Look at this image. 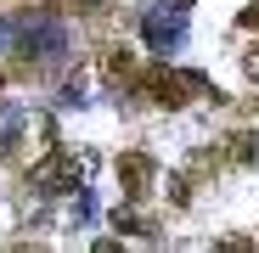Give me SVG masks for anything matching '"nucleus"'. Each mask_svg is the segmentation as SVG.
<instances>
[{
  "label": "nucleus",
  "instance_id": "nucleus-1",
  "mask_svg": "<svg viewBox=\"0 0 259 253\" xmlns=\"http://www.w3.org/2000/svg\"><path fill=\"white\" fill-rule=\"evenodd\" d=\"M141 90H147L158 107H181L186 96L203 90V79H192V73H181V68H147V73H141Z\"/></svg>",
  "mask_w": 259,
  "mask_h": 253
},
{
  "label": "nucleus",
  "instance_id": "nucleus-2",
  "mask_svg": "<svg viewBox=\"0 0 259 253\" xmlns=\"http://www.w3.org/2000/svg\"><path fill=\"white\" fill-rule=\"evenodd\" d=\"M91 152H57L46 169H39V180H46V186H57V191H68V186H79L84 175H91Z\"/></svg>",
  "mask_w": 259,
  "mask_h": 253
},
{
  "label": "nucleus",
  "instance_id": "nucleus-3",
  "mask_svg": "<svg viewBox=\"0 0 259 253\" xmlns=\"http://www.w3.org/2000/svg\"><path fill=\"white\" fill-rule=\"evenodd\" d=\"M152 180H158V163H152L147 152H124V158H118V186H124L130 197H147Z\"/></svg>",
  "mask_w": 259,
  "mask_h": 253
},
{
  "label": "nucleus",
  "instance_id": "nucleus-4",
  "mask_svg": "<svg viewBox=\"0 0 259 253\" xmlns=\"http://www.w3.org/2000/svg\"><path fill=\"white\" fill-rule=\"evenodd\" d=\"M141 62H136V51H130V45H107L102 51V79L113 84V90H118V84H141Z\"/></svg>",
  "mask_w": 259,
  "mask_h": 253
},
{
  "label": "nucleus",
  "instance_id": "nucleus-5",
  "mask_svg": "<svg viewBox=\"0 0 259 253\" xmlns=\"http://www.w3.org/2000/svg\"><path fill=\"white\" fill-rule=\"evenodd\" d=\"M253 152H259V135H253V130H237V135H226L220 146H208V158H214V163H237V169H242V163H253Z\"/></svg>",
  "mask_w": 259,
  "mask_h": 253
},
{
  "label": "nucleus",
  "instance_id": "nucleus-6",
  "mask_svg": "<svg viewBox=\"0 0 259 253\" xmlns=\"http://www.w3.org/2000/svg\"><path fill=\"white\" fill-rule=\"evenodd\" d=\"M113 231H124V236L130 231H147V220L136 214V208H113Z\"/></svg>",
  "mask_w": 259,
  "mask_h": 253
},
{
  "label": "nucleus",
  "instance_id": "nucleus-7",
  "mask_svg": "<svg viewBox=\"0 0 259 253\" xmlns=\"http://www.w3.org/2000/svg\"><path fill=\"white\" fill-rule=\"evenodd\" d=\"M186 197H192V175H169V203L186 208Z\"/></svg>",
  "mask_w": 259,
  "mask_h": 253
},
{
  "label": "nucleus",
  "instance_id": "nucleus-8",
  "mask_svg": "<svg viewBox=\"0 0 259 253\" xmlns=\"http://www.w3.org/2000/svg\"><path fill=\"white\" fill-rule=\"evenodd\" d=\"M208 253H253V242H248V236H237V231H231V236H220V242H214V247H208Z\"/></svg>",
  "mask_w": 259,
  "mask_h": 253
},
{
  "label": "nucleus",
  "instance_id": "nucleus-9",
  "mask_svg": "<svg viewBox=\"0 0 259 253\" xmlns=\"http://www.w3.org/2000/svg\"><path fill=\"white\" fill-rule=\"evenodd\" d=\"M242 73L259 84V45H248V51H242Z\"/></svg>",
  "mask_w": 259,
  "mask_h": 253
},
{
  "label": "nucleus",
  "instance_id": "nucleus-10",
  "mask_svg": "<svg viewBox=\"0 0 259 253\" xmlns=\"http://www.w3.org/2000/svg\"><path fill=\"white\" fill-rule=\"evenodd\" d=\"M237 23H242L248 34H259V0H253V6H242V17H237Z\"/></svg>",
  "mask_w": 259,
  "mask_h": 253
},
{
  "label": "nucleus",
  "instance_id": "nucleus-11",
  "mask_svg": "<svg viewBox=\"0 0 259 253\" xmlns=\"http://www.w3.org/2000/svg\"><path fill=\"white\" fill-rule=\"evenodd\" d=\"M91 253H124V242H113V236H107V242H96Z\"/></svg>",
  "mask_w": 259,
  "mask_h": 253
},
{
  "label": "nucleus",
  "instance_id": "nucleus-12",
  "mask_svg": "<svg viewBox=\"0 0 259 253\" xmlns=\"http://www.w3.org/2000/svg\"><path fill=\"white\" fill-rule=\"evenodd\" d=\"M169 6H186V0H169Z\"/></svg>",
  "mask_w": 259,
  "mask_h": 253
}]
</instances>
